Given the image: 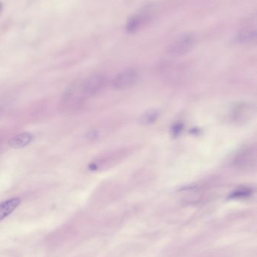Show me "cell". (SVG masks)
Returning a JSON list of instances; mask_svg holds the SVG:
<instances>
[{
  "label": "cell",
  "instance_id": "11",
  "mask_svg": "<svg viewBox=\"0 0 257 257\" xmlns=\"http://www.w3.org/2000/svg\"><path fill=\"white\" fill-rule=\"evenodd\" d=\"M251 195V190L249 189H240L234 192L230 196L232 199H242V198L248 197Z\"/></svg>",
  "mask_w": 257,
  "mask_h": 257
},
{
  "label": "cell",
  "instance_id": "7",
  "mask_svg": "<svg viewBox=\"0 0 257 257\" xmlns=\"http://www.w3.org/2000/svg\"><path fill=\"white\" fill-rule=\"evenodd\" d=\"M21 199L18 197L12 198L0 204V222L10 215L21 204Z\"/></svg>",
  "mask_w": 257,
  "mask_h": 257
},
{
  "label": "cell",
  "instance_id": "10",
  "mask_svg": "<svg viewBox=\"0 0 257 257\" xmlns=\"http://www.w3.org/2000/svg\"><path fill=\"white\" fill-rule=\"evenodd\" d=\"M256 33L255 31H246L237 36L236 41L238 43H250L256 39Z\"/></svg>",
  "mask_w": 257,
  "mask_h": 257
},
{
  "label": "cell",
  "instance_id": "6",
  "mask_svg": "<svg viewBox=\"0 0 257 257\" xmlns=\"http://www.w3.org/2000/svg\"><path fill=\"white\" fill-rule=\"evenodd\" d=\"M33 139H34V136L31 133H21V134L17 135L15 137L9 139L8 145L14 149H21V148H25L27 145H30Z\"/></svg>",
  "mask_w": 257,
  "mask_h": 257
},
{
  "label": "cell",
  "instance_id": "4",
  "mask_svg": "<svg viewBox=\"0 0 257 257\" xmlns=\"http://www.w3.org/2000/svg\"><path fill=\"white\" fill-rule=\"evenodd\" d=\"M106 78L104 75H94L81 83V89L85 96H94L102 91L105 87Z\"/></svg>",
  "mask_w": 257,
  "mask_h": 257
},
{
  "label": "cell",
  "instance_id": "5",
  "mask_svg": "<svg viewBox=\"0 0 257 257\" xmlns=\"http://www.w3.org/2000/svg\"><path fill=\"white\" fill-rule=\"evenodd\" d=\"M256 150L255 148H249L238 154L235 157L234 164L241 169H252L256 166Z\"/></svg>",
  "mask_w": 257,
  "mask_h": 257
},
{
  "label": "cell",
  "instance_id": "1",
  "mask_svg": "<svg viewBox=\"0 0 257 257\" xmlns=\"http://www.w3.org/2000/svg\"><path fill=\"white\" fill-rule=\"evenodd\" d=\"M85 96L83 93L81 84L79 85H72L66 89V92L63 93L61 99V107L66 111H72L78 108L82 102L83 96Z\"/></svg>",
  "mask_w": 257,
  "mask_h": 257
},
{
  "label": "cell",
  "instance_id": "9",
  "mask_svg": "<svg viewBox=\"0 0 257 257\" xmlns=\"http://www.w3.org/2000/svg\"><path fill=\"white\" fill-rule=\"evenodd\" d=\"M142 24H143V18L141 16L137 15V16L132 17L127 24V31L130 33H134L140 28Z\"/></svg>",
  "mask_w": 257,
  "mask_h": 257
},
{
  "label": "cell",
  "instance_id": "3",
  "mask_svg": "<svg viewBox=\"0 0 257 257\" xmlns=\"http://www.w3.org/2000/svg\"><path fill=\"white\" fill-rule=\"evenodd\" d=\"M138 76V72L134 69H125L115 77L113 81V87L116 90L129 88L137 82Z\"/></svg>",
  "mask_w": 257,
  "mask_h": 257
},
{
  "label": "cell",
  "instance_id": "8",
  "mask_svg": "<svg viewBox=\"0 0 257 257\" xmlns=\"http://www.w3.org/2000/svg\"><path fill=\"white\" fill-rule=\"evenodd\" d=\"M158 117V111H156V110H149L140 117V122L143 125L152 124L154 122L156 121Z\"/></svg>",
  "mask_w": 257,
  "mask_h": 257
},
{
  "label": "cell",
  "instance_id": "2",
  "mask_svg": "<svg viewBox=\"0 0 257 257\" xmlns=\"http://www.w3.org/2000/svg\"><path fill=\"white\" fill-rule=\"evenodd\" d=\"M196 42V38L192 33H186L178 37L175 42H172L169 48L170 55L175 57L184 55L190 52Z\"/></svg>",
  "mask_w": 257,
  "mask_h": 257
}]
</instances>
